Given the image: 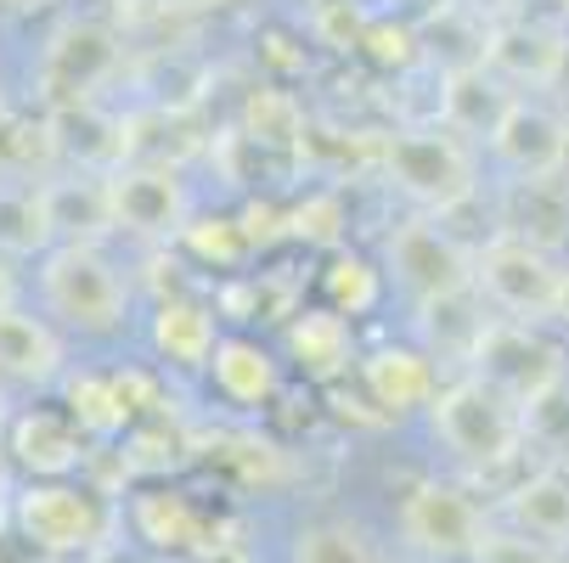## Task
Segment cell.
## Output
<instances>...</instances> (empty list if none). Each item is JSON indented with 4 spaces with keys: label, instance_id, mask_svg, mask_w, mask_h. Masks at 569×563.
<instances>
[{
    "label": "cell",
    "instance_id": "cell-1",
    "mask_svg": "<svg viewBox=\"0 0 569 563\" xmlns=\"http://www.w3.org/2000/svg\"><path fill=\"white\" fill-rule=\"evenodd\" d=\"M429 429L435 440L468 468V473H502L525 456L530 434H525V406L513 394H502L497 383H485L473 372L451 378L435 406H429Z\"/></svg>",
    "mask_w": 569,
    "mask_h": 563
},
{
    "label": "cell",
    "instance_id": "cell-38",
    "mask_svg": "<svg viewBox=\"0 0 569 563\" xmlns=\"http://www.w3.org/2000/svg\"><path fill=\"white\" fill-rule=\"evenodd\" d=\"M558 328H569V265H563V282H558V310H552Z\"/></svg>",
    "mask_w": 569,
    "mask_h": 563
},
{
    "label": "cell",
    "instance_id": "cell-30",
    "mask_svg": "<svg viewBox=\"0 0 569 563\" xmlns=\"http://www.w3.org/2000/svg\"><path fill=\"white\" fill-rule=\"evenodd\" d=\"M181 249H187L192 260L214 265V271H231L242 254H249V237H242V225L226 220V214H203V220H187Z\"/></svg>",
    "mask_w": 569,
    "mask_h": 563
},
{
    "label": "cell",
    "instance_id": "cell-32",
    "mask_svg": "<svg viewBox=\"0 0 569 563\" xmlns=\"http://www.w3.org/2000/svg\"><path fill=\"white\" fill-rule=\"evenodd\" d=\"M361 46H367V57L383 62V68H406V62L418 57V34L400 29V23H372V29L361 34Z\"/></svg>",
    "mask_w": 569,
    "mask_h": 563
},
{
    "label": "cell",
    "instance_id": "cell-29",
    "mask_svg": "<svg viewBox=\"0 0 569 563\" xmlns=\"http://www.w3.org/2000/svg\"><path fill=\"white\" fill-rule=\"evenodd\" d=\"M525 434H530V445H541L547 462L569 468V378L525 406Z\"/></svg>",
    "mask_w": 569,
    "mask_h": 563
},
{
    "label": "cell",
    "instance_id": "cell-42",
    "mask_svg": "<svg viewBox=\"0 0 569 563\" xmlns=\"http://www.w3.org/2000/svg\"><path fill=\"white\" fill-rule=\"evenodd\" d=\"M0 119H7V97H0Z\"/></svg>",
    "mask_w": 569,
    "mask_h": 563
},
{
    "label": "cell",
    "instance_id": "cell-4",
    "mask_svg": "<svg viewBox=\"0 0 569 563\" xmlns=\"http://www.w3.org/2000/svg\"><path fill=\"white\" fill-rule=\"evenodd\" d=\"M12 524L46 552V557H73V552H102L119 530V507L73 479H29L12 496Z\"/></svg>",
    "mask_w": 569,
    "mask_h": 563
},
{
    "label": "cell",
    "instance_id": "cell-10",
    "mask_svg": "<svg viewBox=\"0 0 569 563\" xmlns=\"http://www.w3.org/2000/svg\"><path fill=\"white\" fill-rule=\"evenodd\" d=\"M113 220L136 237H181L187 231V187L170 164H124L108 175Z\"/></svg>",
    "mask_w": 569,
    "mask_h": 563
},
{
    "label": "cell",
    "instance_id": "cell-40",
    "mask_svg": "<svg viewBox=\"0 0 569 563\" xmlns=\"http://www.w3.org/2000/svg\"><path fill=\"white\" fill-rule=\"evenodd\" d=\"M12 513V502H7V468H0V519Z\"/></svg>",
    "mask_w": 569,
    "mask_h": 563
},
{
    "label": "cell",
    "instance_id": "cell-18",
    "mask_svg": "<svg viewBox=\"0 0 569 563\" xmlns=\"http://www.w3.org/2000/svg\"><path fill=\"white\" fill-rule=\"evenodd\" d=\"M220 310H209V304H198V299H158V310H152V350L164 355L170 366H181V372H198V366H209L214 361V350H220Z\"/></svg>",
    "mask_w": 569,
    "mask_h": 563
},
{
    "label": "cell",
    "instance_id": "cell-12",
    "mask_svg": "<svg viewBox=\"0 0 569 563\" xmlns=\"http://www.w3.org/2000/svg\"><path fill=\"white\" fill-rule=\"evenodd\" d=\"M356 372H361V389L378 406V418L429 412L435 394L446 389L440 372H435V355L418 350V344H378V350H367V361Z\"/></svg>",
    "mask_w": 569,
    "mask_h": 563
},
{
    "label": "cell",
    "instance_id": "cell-21",
    "mask_svg": "<svg viewBox=\"0 0 569 563\" xmlns=\"http://www.w3.org/2000/svg\"><path fill=\"white\" fill-rule=\"evenodd\" d=\"M502 231L508 237H525L536 249H558L569 237V187L558 175L547 181H513L508 198H502Z\"/></svg>",
    "mask_w": 569,
    "mask_h": 563
},
{
    "label": "cell",
    "instance_id": "cell-16",
    "mask_svg": "<svg viewBox=\"0 0 569 563\" xmlns=\"http://www.w3.org/2000/svg\"><path fill=\"white\" fill-rule=\"evenodd\" d=\"M558 51H563V34H552L541 23H502V29L485 34L479 62L491 68L508 91H519V86H547L552 91Z\"/></svg>",
    "mask_w": 569,
    "mask_h": 563
},
{
    "label": "cell",
    "instance_id": "cell-2",
    "mask_svg": "<svg viewBox=\"0 0 569 563\" xmlns=\"http://www.w3.org/2000/svg\"><path fill=\"white\" fill-rule=\"evenodd\" d=\"M383 175L395 181L400 198H412L429 214H451L479 187L473 181V147L457 130H446L440 119L395 130L383 141Z\"/></svg>",
    "mask_w": 569,
    "mask_h": 563
},
{
    "label": "cell",
    "instance_id": "cell-31",
    "mask_svg": "<svg viewBox=\"0 0 569 563\" xmlns=\"http://www.w3.org/2000/svg\"><path fill=\"white\" fill-rule=\"evenodd\" d=\"M468 563H563V552H552L547 541H536V535H525L513 524H502V530L491 524V535L479 541V552Z\"/></svg>",
    "mask_w": 569,
    "mask_h": 563
},
{
    "label": "cell",
    "instance_id": "cell-28",
    "mask_svg": "<svg viewBox=\"0 0 569 563\" xmlns=\"http://www.w3.org/2000/svg\"><path fill=\"white\" fill-rule=\"evenodd\" d=\"M321 293H328V310L339 315H367L383 299V271L367 254H333L328 271H321Z\"/></svg>",
    "mask_w": 569,
    "mask_h": 563
},
{
    "label": "cell",
    "instance_id": "cell-8",
    "mask_svg": "<svg viewBox=\"0 0 569 563\" xmlns=\"http://www.w3.org/2000/svg\"><path fill=\"white\" fill-rule=\"evenodd\" d=\"M389 271L418 310L473 293V249H462L440 220H406L389 231Z\"/></svg>",
    "mask_w": 569,
    "mask_h": 563
},
{
    "label": "cell",
    "instance_id": "cell-14",
    "mask_svg": "<svg viewBox=\"0 0 569 563\" xmlns=\"http://www.w3.org/2000/svg\"><path fill=\"white\" fill-rule=\"evenodd\" d=\"M513 102L519 97L485 62H457L446 73V91H440V124L457 130L462 141H491Z\"/></svg>",
    "mask_w": 569,
    "mask_h": 563
},
{
    "label": "cell",
    "instance_id": "cell-9",
    "mask_svg": "<svg viewBox=\"0 0 569 563\" xmlns=\"http://www.w3.org/2000/svg\"><path fill=\"white\" fill-rule=\"evenodd\" d=\"M468 372L485 378V383H497L502 394H513L519 406H530V400H541L547 389L563 383V355H558V344L541 339L536 328L497 315L491 328H485V339H479Z\"/></svg>",
    "mask_w": 569,
    "mask_h": 563
},
{
    "label": "cell",
    "instance_id": "cell-24",
    "mask_svg": "<svg viewBox=\"0 0 569 563\" xmlns=\"http://www.w3.org/2000/svg\"><path fill=\"white\" fill-rule=\"evenodd\" d=\"M57 237H51V214L40 198V181H18V175H0V254H51Z\"/></svg>",
    "mask_w": 569,
    "mask_h": 563
},
{
    "label": "cell",
    "instance_id": "cell-27",
    "mask_svg": "<svg viewBox=\"0 0 569 563\" xmlns=\"http://www.w3.org/2000/svg\"><path fill=\"white\" fill-rule=\"evenodd\" d=\"M288 563H383V557L356 519H316L293 535Z\"/></svg>",
    "mask_w": 569,
    "mask_h": 563
},
{
    "label": "cell",
    "instance_id": "cell-35",
    "mask_svg": "<svg viewBox=\"0 0 569 563\" xmlns=\"http://www.w3.org/2000/svg\"><path fill=\"white\" fill-rule=\"evenodd\" d=\"M12 299H18V277H12V260L0 254V310H12Z\"/></svg>",
    "mask_w": 569,
    "mask_h": 563
},
{
    "label": "cell",
    "instance_id": "cell-7",
    "mask_svg": "<svg viewBox=\"0 0 569 563\" xmlns=\"http://www.w3.org/2000/svg\"><path fill=\"white\" fill-rule=\"evenodd\" d=\"M119 68V34L102 18H68L51 29L40 51V91L51 97V113L86 108Z\"/></svg>",
    "mask_w": 569,
    "mask_h": 563
},
{
    "label": "cell",
    "instance_id": "cell-23",
    "mask_svg": "<svg viewBox=\"0 0 569 563\" xmlns=\"http://www.w3.org/2000/svg\"><path fill=\"white\" fill-rule=\"evenodd\" d=\"M491 304H485L479 293H457V299H440V304H423L418 310V333L429 339L423 350L435 355V361H473V350H479V339H485V328H491L497 315H485Z\"/></svg>",
    "mask_w": 569,
    "mask_h": 563
},
{
    "label": "cell",
    "instance_id": "cell-11",
    "mask_svg": "<svg viewBox=\"0 0 569 563\" xmlns=\"http://www.w3.org/2000/svg\"><path fill=\"white\" fill-rule=\"evenodd\" d=\"M563 141H569V119L547 102L519 97L491 135V158L513 181H547L563 164Z\"/></svg>",
    "mask_w": 569,
    "mask_h": 563
},
{
    "label": "cell",
    "instance_id": "cell-20",
    "mask_svg": "<svg viewBox=\"0 0 569 563\" xmlns=\"http://www.w3.org/2000/svg\"><path fill=\"white\" fill-rule=\"evenodd\" d=\"M288 350H293L299 372L316 378V383H339L350 366H361V361H356V333H350V321H345L339 310H328V304L293 315Z\"/></svg>",
    "mask_w": 569,
    "mask_h": 563
},
{
    "label": "cell",
    "instance_id": "cell-3",
    "mask_svg": "<svg viewBox=\"0 0 569 563\" xmlns=\"http://www.w3.org/2000/svg\"><path fill=\"white\" fill-rule=\"evenodd\" d=\"M40 293L57 321H68L73 333H91V339L119 333L130 315V288L119 265L91 243H57L40 260Z\"/></svg>",
    "mask_w": 569,
    "mask_h": 563
},
{
    "label": "cell",
    "instance_id": "cell-5",
    "mask_svg": "<svg viewBox=\"0 0 569 563\" xmlns=\"http://www.w3.org/2000/svg\"><path fill=\"white\" fill-rule=\"evenodd\" d=\"M558 282H563V265H552V254L525 243V237L497 231L485 249H473V293L502 321H525V328L552 321Z\"/></svg>",
    "mask_w": 569,
    "mask_h": 563
},
{
    "label": "cell",
    "instance_id": "cell-33",
    "mask_svg": "<svg viewBox=\"0 0 569 563\" xmlns=\"http://www.w3.org/2000/svg\"><path fill=\"white\" fill-rule=\"evenodd\" d=\"M293 231H299V237H316V243H333V237H339V198H328V192L310 198V203L293 214Z\"/></svg>",
    "mask_w": 569,
    "mask_h": 563
},
{
    "label": "cell",
    "instance_id": "cell-36",
    "mask_svg": "<svg viewBox=\"0 0 569 563\" xmlns=\"http://www.w3.org/2000/svg\"><path fill=\"white\" fill-rule=\"evenodd\" d=\"M552 91L569 102V34H563V51H558V73H552Z\"/></svg>",
    "mask_w": 569,
    "mask_h": 563
},
{
    "label": "cell",
    "instance_id": "cell-17",
    "mask_svg": "<svg viewBox=\"0 0 569 563\" xmlns=\"http://www.w3.org/2000/svg\"><path fill=\"white\" fill-rule=\"evenodd\" d=\"M502 513H508L513 530L547 541L552 552H569V468L541 462L536 473H525L519 485L508 491Z\"/></svg>",
    "mask_w": 569,
    "mask_h": 563
},
{
    "label": "cell",
    "instance_id": "cell-13",
    "mask_svg": "<svg viewBox=\"0 0 569 563\" xmlns=\"http://www.w3.org/2000/svg\"><path fill=\"white\" fill-rule=\"evenodd\" d=\"M40 198H46V214H51V237H57V243H91V249H97L108 231H119L108 175H91V170L46 175V181H40Z\"/></svg>",
    "mask_w": 569,
    "mask_h": 563
},
{
    "label": "cell",
    "instance_id": "cell-6",
    "mask_svg": "<svg viewBox=\"0 0 569 563\" xmlns=\"http://www.w3.org/2000/svg\"><path fill=\"white\" fill-rule=\"evenodd\" d=\"M395 530H400L406 552H418L429 563H457V557H473L479 541L491 535V513L457 479H418L400 496Z\"/></svg>",
    "mask_w": 569,
    "mask_h": 563
},
{
    "label": "cell",
    "instance_id": "cell-39",
    "mask_svg": "<svg viewBox=\"0 0 569 563\" xmlns=\"http://www.w3.org/2000/svg\"><path fill=\"white\" fill-rule=\"evenodd\" d=\"M12 429V406H7V389H0V434Z\"/></svg>",
    "mask_w": 569,
    "mask_h": 563
},
{
    "label": "cell",
    "instance_id": "cell-19",
    "mask_svg": "<svg viewBox=\"0 0 569 563\" xmlns=\"http://www.w3.org/2000/svg\"><path fill=\"white\" fill-rule=\"evenodd\" d=\"M0 378L46 389L62 378V339L29 310H0Z\"/></svg>",
    "mask_w": 569,
    "mask_h": 563
},
{
    "label": "cell",
    "instance_id": "cell-25",
    "mask_svg": "<svg viewBox=\"0 0 569 563\" xmlns=\"http://www.w3.org/2000/svg\"><path fill=\"white\" fill-rule=\"evenodd\" d=\"M209 372H214V389L231 400V406H266V400L277 394V361L254 339H220Z\"/></svg>",
    "mask_w": 569,
    "mask_h": 563
},
{
    "label": "cell",
    "instance_id": "cell-34",
    "mask_svg": "<svg viewBox=\"0 0 569 563\" xmlns=\"http://www.w3.org/2000/svg\"><path fill=\"white\" fill-rule=\"evenodd\" d=\"M0 563H51V557H46V552L12 524V513L0 519Z\"/></svg>",
    "mask_w": 569,
    "mask_h": 563
},
{
    "label": "cell",
    "instance_id": "cell-37",
    "mask_svg": "<svg viewBox=\"0 0 569 563\" xmlns=\"http://www.w3.org/2000/svg\"><path fill=\"white\" fill-rule=\"evenodd\" d=\"M57 7V0H0V12H12V18H29V12H46Z\"/></svg>",
    "mask_w": 569,
    "mask_h": 563
},
{
    "label": "cell",
    "instance_id": "cell-41",
    "mask_svg": "<svg viewBox=\"0 0 569 563\" xmlns=\"http://www.w3.org/2000/svg\"><path fill=\"white\" fill-rule=\"evenodd\" d=\"M558 181L569 187V141H563V164H558Z\"/></svg>",
    "mask_w": 569,
    "mask_h": 563
},
{
    "label": "cell",
    "instance_id": "cell-15",
    "mask_svg": "<svg viewBox=\"0 0 569 563\" xmlns=\"http://www.w3.org/2000/svg\"><path fill=\"white\" fill-rule=\"evenodd\" d=\"M7 451L12 462H23L34 479H68L86 456V429H79L68 412H18L12 429H7Z\"/></svg>",
    "mask_w": 569,
    "mask_h": 563
},
{
    "label": "cell",
    "instance_id": "cell-26",
    "mask_svg": "<svg viewBox=\"0 0 569 563\" xmlns=\"http://www.w3.org/2000/svg\"><path fill=\"white\" fill-rule=\"evenodd\" d=\"M62 394H68V418L86 434H97V440L124 434L136 423L130 406H124V394H119V383H113V372H79V378L62 383Z\"/></svg>",
    "mask_w": 569,
    "mask_h": 563
},
{
    "label": "cell",
    "instance_id": "cell-22",
    "mask_svg": "<svg viewBox=\"0 0 569 563\" xmlns=\"http://www.w3.org/2000/svg\"><path fill=\"white\" fill-rule=\"evenodd\" d=\"M130 524H136V541L152 546L158 557L164 552H203V513L181 496V491H141L130 502Z\"/></svg>",
    "mask_w": 569,
    "mask_h": 563
}]
</instances>
